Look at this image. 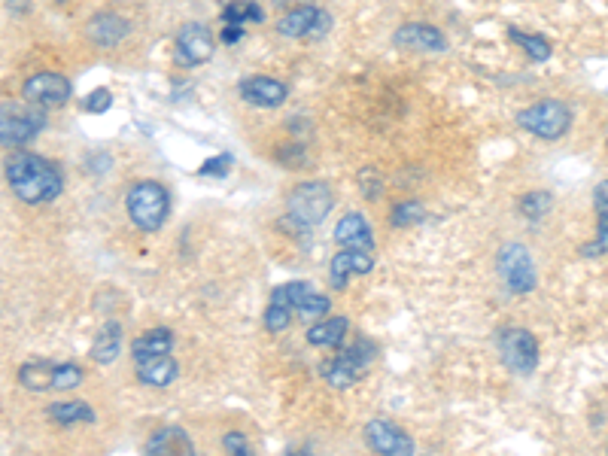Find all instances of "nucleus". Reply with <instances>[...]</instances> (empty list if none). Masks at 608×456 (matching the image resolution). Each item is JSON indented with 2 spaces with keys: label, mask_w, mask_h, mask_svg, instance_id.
Instances as JSON below:
<instances>
[{
  "label": "nucleus",
  "mask_w": 608,
  "mask_h": 456,
  "mask_svg": "<svg viewBox=\"0 0 608 456\" xmlns=\"http://www.w3.org/2000/svg\"><path fill=\"white\" fill-rule=\"evenodd\" d=\"M7 183L25 204H49L64 189L61 168L37 152H13L7 159Z\"/></svg>",
  "instance_id": "1"
},
{
  "label": "nucleus",
  "mask_w": 608,
  "mask_h": 456,
  "mask_svg": "<svg viewBox=\"0 0 608 456\" xmlns=\"http://www.w3.org/2000/svg\"><path fill=\"white\" fill-rule=\"evenodd\" d=\"M125 210H128V219L140 228V232H159L168 219V210H171V195L156 180H140L128 189Z\"/></svg>",
  "instance_id": "2"
},
{
  "label": "nucleus",
  "mask_w": 608,
  "mask_h": 456,
  "mask_svg": "<svg viewBox=\"0 0 608 456\" xmlns=\"http://www.w3.org/2000/svg\"><path fill=\"white\" fill-rule=\"evenodd\" d=\"M332 189L320 180H311V183H298L289 198H286V216L298 225V228H311V225H320L329 210H332Z\"/></svg>",
  "instance_id": "3"
},
{
  "label": "nucleus",
  "mask_w": 608,
  "mask_h": 456,
  "mask_svg": "<svg viewBox=\"0 0 608 456\" xmlns=\"http://www.w3.org/2000/svg\"><path fill=\"white\" fill-rule=\"evenodd\" d=\"M517 125L529 134H536L539 140H560L572 128V110L563 101H539L526 110L517 113Z\"/></svg>",
  "instance_id": "4"
},
{
  "label": "nucleus",
  "mask_w": 608,
  "mask_h": 456,
  "mask_svg": "<svg viewBox=\"0 0 608 456\" xmlns=\"http://www.w3.org/2000/svg\"><path fill=\"white\" fill-rule=\"evenodd\" d=\"M496 347H499V359L508 371L514 374H532L539 365V341L529 329L520 326H505L496 335Z\"/></svg>",
  "instance_id": "5"
},
{
  "label": "nucleus",
  "mask_w": 608,
  "mask_h": 456,
  "mask_svg": "<svg viewBox=\"0 0 608 456\" xmlns=\"http://www.w3.org/2000/svg\"><path fill=\"white\" fill-rule=\"evenodd\" d=\"M496 271L502 277V283L511 289V292H532L539 283V274H536V262H532L529 250L523 244H505L496 256Z\"/></svg>",
  "instance_id": "6"
},
{
  "label": "nucleus",
  "mask_w": 608,
  "mask_h": 456,
  "mask_svg": "<svg viewBox=\"0 0 608 456\" xmlns=\"http://www.w3.org/2000/svg\"><path fill=\"white\" fill-rule=\"evenodd\" d=\"M43 128H46L43 107L4 104V113H0V140H4V146H22L34 140Z\"/></svg>",
  "instance_id": "7"
},
{
  "label": "nucleus",
  "mask_w": 608,
  "mask_h": 456,
  "mask_svg": "<svg viewBox=\"0 0 608 456\" xmlns=\"http://www.w3.org/2000/svg\"><path fill=\"white\" fill-rule=\"evenodd\" d=\"M332 28V16L320 7H298L289 10L280 22H277V34L280 37H292V40H320L326 37Z\"/></svg>",
  "instance_id": "8"
},
{
  "label": "nucleus",
  "mask_w": 608,
  "mask_h": 456,
  "mask_svg": "<svg viewBox=\"0 0 608 456\" xmlns=\"http://www.w3.org/2000/svg\"><path fill=\"white\" fill-rule=\"evenodd\" d=\"M362 435H365V444L374 453H384V456H411V453H417L414 438L402 426H396L393 420H368Z\"/></svg>",
  "instance_id": "9"
},
{
  "label": "nucleus",
  "mask_w": 608,
  "mask_h": 456,
  "mask_svg": "<svg viewBox=\"0 0 608 456\" xmlns=\"http://www.w3.org/2000/svg\"><path fill=\"white\" fill-rule=\"evenodd\" d=\"M22 95L34 107L55 110V107H64L70 101V83L64 80L61 73H34L25 80Z\"/></svg>",
  "instance_id": "10"
},
{
  "label": "nucleus",
  "mask_w": 608,
  "mask_h": 456,
  "mask_svg": "<svg viewBox=\"0 0 608 456\" xmlns=\"http://www.w3.org/2000/svg\"><path fill=\"white\" fill-rule=\"evenodd\" d=\"M213 55V34L207 25H198V22H189L180 28L177 34V58L186 64V67H198L204 64L207 58Z\"/></svg>",
  "instance_id": "11"
},
{
  "label": "nucleus",
  "mask_w": 608,
  "mask_h": 456,
  "mask_svg": "<svg viewBox=\"0 0 608 456\" xmlns=\"http://www.w3.org/2000/svg\"><path fill=\"white\" fill-rule=\"evenodd\" d=\"M238 92H241V98L247 104L265 107V110H274V107H280L289 98L286 83L274 80V76H247V80L238 83Z\"/></svg>",
  "instance_id": "12"
},
{
  "label": "nucleus",
  "mask_w": 608,
  "mask_h": 456,
  "mask_svg": "<svg viewBox=\"0 0 608 456\" xmlns=\"http://www.w3.org/2000/svg\"><path fill=\"white\" fill-rule=\"evenodd\" d=\"M371 268H374V253L341 247V250L332 256V262H329V283H332V289L341 292L353 274H368Z\"/></svg>",
  "instance_id": "13"
},
{
  "label": "nucleus",
  "mask_w": 608,
  "mask_h": 456,
  "mask_svg": "<svg viewBox=\"0 0 608 456\" xmlns=\"http://www.w3.org/2000/svg\"><path fill=\"white\" fill-rule=\"evenodd\" d=\"M335 244L347 250H365L374 253V235L371 225L365 222L362 213H344L335 225Z\"/></svg>",
  "instance_id": "14"
},
{
  "label": "nucleus",
  "mask_w": 608,
  "mask_h": 456,
  "mask_svg": "<svg viewBox=\"0 0 608 456\" xmlns=\"http://www.w3.org/2000/svg\"><path fill=\"white\" fill-rule=\"evenodd\" d=\"M134 371H137V380L143 387H156V390H165L171 387L177 374H180V365L174 356H152V359H140L134 362Z\"/></svg>",
  "instance_id": "15"
},
{
  "label": "nucleus",
  "mask_w": 608,
  "mask_h": 456,
  "mask_svg": "<svg viewBox=\"0 0 608 456\" xmlns=\"http://www.w3.org/2000/svg\"><path fill=\"white\" fill-rule=\"evenodd\" d=\"M128 31H131V25H128L122 16H116V13H98V16L86 25V37H89L95 46H101V49L119 46V43L128 37Z\"/></svg>",
  "instance_id": "16"
},
{
  "label": "nucleus",
  "mask_w": 608,
  "mask_h": 456,
  "mask_svg": "<svg viewBox=\"0 0 608 456\" xmlns=\"http://www.w3.org/2000/svg\"><path fill=\"white\" fill-rule=\"evenodd\" d=\"M396 43L405 46V49H417V52H444L447 49V40L438 28L432 25H405L396 31Z\"/></svg>",
  "instance_id": "17"
},
{
  "label": "nucleus",
  "mask_w": 608,
  "mask_h": 456,
  "mask_svg": "<svg viewBox=\"0 0 608 456\" xmlns=\"http://www.w3.org/2000/svg\"><path fill=\"white\" fill-rule=\"evenodd\" d=\"M362 374H365V368L356 365L353 359L341 356V353L332 356V359H326V362L320 365V377L326 380L329 387H335V390H350L353 384H359Z\"/></svg>",
  "instance_id": "18"
},
{
  "label": "nucleus",
  "mask_w": 608,
  "mask_h": 456,
  "mask_svg": "<svg viewBox=\"0 0 608 456\" xmlns=\"http://www.w3.org/2000/svg\"><path fill=\"white\" fill-rule=\"evenodd\" d=\"M174 350V332L168 326H156V329H146L140 338H134L131 344V359H152V356H165Z\"/></svg>",
  "instance_id": "19"
},
{
  "label": "nucleus",
  "mask_w": 608,
  "mask_h": 456,
  "mask_svg": "<svg viewBox=\"0 0 608 456\" xmlns=\"http://www.w3.org/2000/svg\"><path fill=\"white\" fill-rule=\"evenodd\" d=\"M350 335V320L347 317H323L308 329V344L311 347H329L338 350Z\"/></svg>",
  "instance_id": "20"
},
{
  "label": "nucleus",
  "mask_w": 608,
  "mask_h": 456,
  "mask_svg": "<svg viewBox=\"0 0 608 456\" xmlns=\"http://www.w3.org/2000/svg\"><path fill=\"white\" fill-rule=\"evenodd\" d=\"M55 362L49 359H31L19 368V384L31 393H46L52 390V380H55Z\"/></svg>",
  "instance_id": "21"
},
{
  "label": "nucleus",
  "mask_w": 608,
  "mask_h": 456,
  "mask_svg": "<svg viewBox=\"0 0 608 456\" xmlns=\"http://www.w3.org/2000/svg\"><path fill=\"white\" fill-rule=\"evenodd\" d=\"M146 453H195V444L180 426H165L146 441Z\"/></svg>",
  "instance_id": "22"
},
{
  "label": "nucleus",
  "mask_w": 608,
  "mask_h": 456,
  "mask_svg": "<svg viewBox=\"0 0 608 456\" xmlns=\"http://www.w3.org/2000/svg\"><path fill=\"white\" fill-rule=\"evenodd\" d=\"M49 420L58 423V426H73V423H95V411L89 402H55L49 405Z\"/></svg>",
  "instance_id": "23"
},
{
  "label": "nucleus",
  "mask_w": 608,
  "mask_h": 456,
  "mask_svg": "<svg viewBox=\"0 0 608 456\" xmlns=\"http://www.w3.org/2000/svg\"><path fill=\"white\" fill-rule=\"evenodd\" d=\"M119 350H122V326L119 323H107L98 332L95 344H92V359L98 365H110L119 356Z\"/></svg>",
  "instance_id": "24"
},
{
  "label": "nucleus",
  "mask_w": 608,
  "mask_h": 456,
  "mask_svg": "<svg viewBox=\"0 0 608 456\" xmlns=\"http://www.w3.org/2000/svg\"><path fill=\"white\" fill-rule=\"evenodd\" d=\"M508 37L532 58V61H548L551 58V43L539 34H526V31H517V28H508Z\"/></svg>",
  "instance_id": "25"
},
{
  "label": "nucleus",
  "mask_w": 608,
  "mask_h": 456,
  "mask_svg": "<svg viewBox=\"0 0 608 456\" xmlns=\"http://www.w3.org/2000/svg\"><path fill=\"white\" fill-rule=\"evenodd\" d=\"M311 292H314V286H311L308 280H292V283L277 286V289L271 292V301H280V304H286V308L298 311V308H301V301L308 298Z\"/></svg>",
  "instance_id": "26"
},
{
  "label": "nucleus",
  "mask_w": 608,
  "mask_h": 456,
  "mask_svg": "<svg viewBox=\"0 0 608 456\" xmlns=\"http://www.w3.org/2000/svg\"><path fill=\"white\" fill-rule=\"evenodd\" d=\"M262 7L253 4V0H235L222 10V22L225 25H247V22H262Z\"/></svg>",
  "instance_id": "27"
},
{
  "label": "nucleus",
  "mask_w": 608,
  "mask_h": 456,
  "mask_svg": "<svg viewBox=\"0 0 608 456\" xmlns=\"http://www.w3.org/2000/svg\"><path fill=\"white\" fill-rule=\"evenodd\" d=\"M423 219H426V210H423L420 201H402V204H396L393 213H390L393 228H411V225H417V222H423Z\"/></svg>",
  "instance_id": "28"
},
{
  "label": "nucleus",
  "mask_w": 608,
  "mask_h": 456,
  "mask_svg": "<svg viewBox=\"0 0 608 456\" xmlns=\"http://www.w3.org/2000/svg\"><path fill=\"white\" fill-rule=\"evenodd\" d=\"M551 204H554L551 192H526V195L520 198V213H523L526 219H542V216H548Z\"/></svg>",
  "instance_id": "29"
},
{
  "label": "nucleus",
  "mask_w": 608,
  "mask_h": 456,
  "mask_svg": "<svg viewBox=\"0 0 608 456\" xmlns=\"http://www.w3.org/2000/svg\"><path fill=\"white\" fill-rule=\"evenodd\" d=\"M292 308H286V304H280V301H271L268 308H265V332H271V335H277V332H286V326L292 323Z\"/></svg>",
  "instance_id": "30"
},
{
  "label": "nucleus",
  "mask_w": 608,
  "mask_h": 456,
  "mask_svg": "<svg viewBox=\"0 0 608 456\" xmlns=\"http://www.w3.org/2000/svg\"><path fill=\"white\" fill-rule=\"evenodd\" d=\"M329 308H332V301H329L323 292L314 289L308 298L301 301V308H298L295 314H298L301 320H320V317H329Z\"/></svg>",
  "instance_id": "31"
},
{
  "label": "nucleus",
  "mask_w": 608,
  "mask_h": 456,
  "mask_svg": "<svg viewBox=\"0 0 608 456\" xmlns=\"http://www.w3.org/2000/svg\"><path fill=\"white\" fill-rule=\"evenodd\" d=\"M83 384V368L76 365V362H64V365H58L55 368V380H52V390H61V393H67V390H76Z\"/></svg>",
  "instance_id": "32"
},
{
  "label": "nucleus",
  "mask_w": 608,
  "mask_h": 456,
  "mask_svg": "<svg viewBox=\"0 0 608 456\" xmlns=\"http://www.w3.org/2000/svg\"><path fill=\"white\" fill-rule=\"evenodd\" d=\"M338 353H341V356H347V359H353L356 365L368 368V365H371V359L377 356V344H374L371 338H356L350 347H338Z\"/></svg>",
  "instance_id": "33"
},
{
  "label": "nucleus",
  "mask_w": 608,
  "mask_h": 456,
  "mask_svg": "<svg viewBox=\"0 0 608 456\" xmlns=\"http://www.w3.org/2000/svg\"><path fill=\"white\" fill-rule=\"evenodd\" d=\"M359 192L365 195V201H380V198H384V180H380V174L374 168H365L359 174Z\"/></svg>",
  "instance_id": "34"
},
{
  "label": "nucleus",
  "mask_w": 608,
  "mask_h": 456,
  "mask_svg": "<svg viewBox=\"0 0 608 456\" xmlns=\"http://www.w3.org/2000/svg\"><path fill=\"white\" fill-rule=\"evenodd\" d=\"M232 165H235L232 152H222V156L207 159V162L198 168V174H201V177H225L228 171H232Z\"/></svg>",
  "instance_id": "35"
},
{
  "label": "nucleus",
  "mask_w": 608,
  "mask_h": 456,
  "mask_svg": "<svg viewBox=\"0 0 608 456\" xmlns=\"http://www.w3.org/2000/svg\"><path fill=\"white\" fill-rule=\"evenodd\" d=\"M584 256H599V253H608V219H599L596 222V238H593V244L590 247H584L581 250Z\"/></svg>",
  "instance_id": "36"
},
{
  "label": "nucleus",
  "mask_w": 608,
  "mask_h": 456,
  "mask_svg": "<svg viewBox=\"0 0 608 456\" xmlns=\"http://www.w3.org/2000/svg\"><path fill=\"white\" fill-rule=\"evenodd\" d=\"M110 104H113V95H110V89H95L89 98H86V113H107L110 110Z\"/></svg>",
  "instance_id": "37"
},
{
  "label": "nucleus",
  "mask_w": 608,
  "mask_h": 456,
  "mask_svg": "<svg viewBox=\"0 0 608 456\" xmlns=\"http://www.w3.org/2000/svg\"><path fill=\"white\" fill-rule=\"evenodd\" d=\"M222 447H225L228 453L250 456V441H247V435H244V432H228V435L222 438Z\"/></svg>",
  "instance_id": "38"
},
{
  "label": "nucleus",
  "mask_w": 608,
  "mask_h": 456,
  "mask_svg": "<svg viewBox=\"0 0 608 456\" xmlns=\"http://www.w3.org/2000/svg\"><path fill=\"white\" fill-rule=\"evenodd\" d=\"M593 210H596V219H608V180L596 183V189H593Z\"/></svg>",
  "instance_id": "39"
},
{
  "label": "nucleus",
  "mask_w": 608,
  "mask_h": 456,
  "mask_svg": "<svg viewBox=\"0 0 608 456\" xmlns=\"http://www.w3.org/2000/svg\"><path fill=\"white\" fill-rule=\"evenodd\" d=\"M241 40H244V25H225V31H222V43L235 46V43H241Z\"/></svg>",
  "instance_id": "40"
},
{
  "label": "nucleus",
  "mask_w": 608,
  "mask_h": 456,
  "mask_svg": "<svg viewBox=\"0 0 608 456\" xmlns=\"http://www.w3.org/2000/svg\"><path fill=\"white\" fill-rule=\"evenodd\" d=\"M605 137H608V134H605Z\"/></svg>",
  "instance_id": "41"
}]
</instances>
